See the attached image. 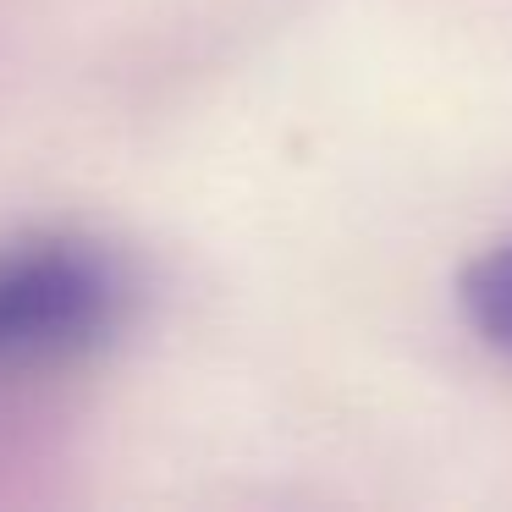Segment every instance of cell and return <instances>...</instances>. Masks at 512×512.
<instances>
[{"mask_svg":"<svg viewBox=\"0 0 512 512\" xmlns=\"http://www.w3.org/2000/svg\"><path fill=\"white\" fill-rule=\"evenodd\" d=\"M122 309L111 259L78 243H34L0 254V358L89 342Z\"/></svg>","mask_w":512,"mask_h":512,"instance_id":"cell-1","label":"cell"},{"mask_svg":"<svg viewBox=\"0 0 512 512\" xmlns=\"http://www.w3.org/2000/svg\"><path fill=\"white\" fill-rule=\"evenodd\" d=\"M457 309H463L468 331L485 347L512 358V243H496L479 254L457 281Z\"/></svg>","mask_w":512,"mask_h":512,"instance_id":"cell-2","label":"cell"}]
</instances>
